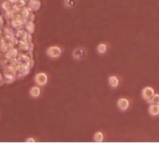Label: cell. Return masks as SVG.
I'll list each match as a JSON object with an SVG mask.
<instances>
[{
    "instance_id": "3",
    "label": "cell",
    "mask_w": 159,
    "mask_h": 143,
    "mask_svg": "<svg viewBox=\"0 0 159 143\" xmlns=\"http://www.w3.org/2000/svg\"><path fill=\"white\" fill-rule=\"evenodd\" d=\"M35 80L36 82V84H39V85H45L47 83V80H48V78H47V75L43 73H39L38 75L36 76L35 78Z\"/></svg>"
},
{
    "instance_id": "9",
    "label": "cell",
    "mask_w": 159,
    "mask_h": 143,
    "mask_svg": "<svg viewBox=\"0 0 159 143\" xmlns=\"http://www.w3.org/2000/svg\"><path fill=\"white\" fill-rule=\"evenodd\" d=\"M149 103H151V104H159V94H154L153 96V98L151 99V100L149 101Z\"/></svg>"
},
{
    "instance_id": "5",
    "label": "cell",
    "mask_w": 159,
    "mask_h": 143,
    "mask_svg": "<svg viewBox=\"0 0 159 143\" xmlns=\"http://www.w3.org/2000/svg\"><path fill=\"white\" fill-rule=\"evenodd\" d=\"M149 113L153 116H157L159 114V104H152L149 107Z\"/></svg>"
},
{
    "instance_id": "8",
    "label": "cell",
    "mask_w": 159,
    "mask_h": 143,
    "mask_svg": "<svg viewBox=\"0 0 159 143\" xmlns=\"http://www.w3.org/2000/svg\"><path fill=\"white\" fill-rule=\"evenodd\" d=\"M104 137H103V134L101 132H96L95 134V137H94V139L95 142H101L103 140Z\"/></svg>"
},
{
    "instance_id": "1",
    "label": "cell",
    "mask_w": 159,
    "mask_h": 143,
    "mask_svg": "<svg viewBox=\"0 0 159 143\" xmlns=\"http://www.w3.org/2000/svg\"><path fill=\"white\" fill-rule=\"evenodd\" d=\"M154 95V90L153 87L147 86V87L143 88V90H142V98L145 100H147L149 102Z\"/></svg>"
},
{
    "instance_id": "7",
    "label": "cell",
    "mask_w": 159,
    "mask_h": 143,
    "mask_svg": "<svg viewBox=\"0 0 159 143\" xmlns=\"http://www.w3.org/2000/svg\"><path fill=\"white\" fill-rule=\"evenodd\" d=\"M30 94H31V96H33V97H38L40 94V89L39 88V87H36V86H34V87H32L31 88V90H30Z\"/></svg>"
},
{
    "instance_id": "11",
    "label": "cell",
    "mask_w": 159,
    "mask_h": 143,
    "mask_svg": "<svg viewBox=\"0 0 159 143\" xmlns=\"http://www.w3.org/2000/svg\"><path fill=\"white\" fill-rule=\"evenodd\" d=\"M26 142H35V139L34 138H28V139H26Z\"/></svg>"
},
{
    "instance_id": "10",
    "label": "cell",
    "mask_w": 159,
    "mask_h": 143,
    "mask_svg": "<svg viewBox=\"0 0 159 143\" xmlns=\"http://www.w3.org/2000/svg\"><path fill=\"white\" fill-rule=\"evenodd\" d=\"M106 50H107V46L105 44H100V45H99V47H97V51H99L100 54L105 53Z\"/></svg>"
},
{
    "instance_id": "4",
    "label": "cell",
    "mask_w": 159,
    "mask_h": 143,
    "mask_svg": "<svg viewBox=\"0 0 159 143\" xmlns=\"http://www.w3.org/2000/svg\"><path fill=\"white\" fill-rule=\"evenodd\" d=\"M117 105L122 111H126L129 107V101L126 99H120L117 102Z\"/></svg>"
},
{
    "instance_id": "6",
    "label": "cell",
    "mask_w": 159,
    "mask_h": 143,
    "mask_svg": "<svg viewBox=\"0 0 159 143\" xmlns=\"http://www.w3.org/2000/svg\"><path fill=\"white\" fill-rule=\"evenodd\" d=\"M109 86H112V87L118 86V85H119L118 78L116 76H111V77L109 78Z\"/></svg>"
},
{
    "instance_id": "2",
    "label": "cell",
    "mask_w": 159,
    "mask_h": 143,
    "mask_svg": "<svg viewBox=\"0 0 159 143\" xmlns=\"http://www.w3.org/2000/svg\"><path fill=\"white\" fill-rule=\"evenodd\" d=\"M47 53L50 57L56 58V57H59L61 55V49L57 47H51L50 48H48Z\"/></svg>"
}]
</instances>
